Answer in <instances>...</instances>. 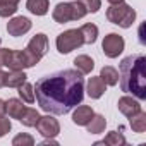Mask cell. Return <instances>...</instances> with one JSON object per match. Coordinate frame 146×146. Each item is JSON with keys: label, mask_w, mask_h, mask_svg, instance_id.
<instances>
[{"label": "cell", "mask_w": 146, "mask_h": 146, "mask_svg": "<svg viewBox=\"0 0 146 146\" xmlns=\"http://www.w3.org/2000/svg\"><path fill=\"white\" fill-rule=\"evenodd\" d=\"M86 91H88V96L93 98V100H98L102 98V95L107 91V84L105 81L98 76V78H90L88 81V86H86Z\"/></svg>", "instance_id": "12"}, {"label": "cell", "mask_w": 146, "mask_h": 146, "mask_svg": "<svg viewBox=\"0 0 146 146\" xmlns=\"http://www.w3.org/2000/svg\"><path fill=\"white\" fill-rule=\"evenodd\" d=\"M107 19L120 28H131L136 19V11L127 4H115L107 9Z\"/></svg>", "instance_id": "5"}, {"label": "cell", "mask_w": 146, "mask_h": 146, "mask_svg": "<svg viewBox=\"0 0 146 146\" xmlns=\"http://www.w3.org/2000/svg\"><path fill=\"white\" fill-rule=\"evenodd\" d=\"M21 0H0V5H17Z\"/></svg>", "instance_id": "30"}, {"label": "cell", "mask_w": 146, "mask_h": 146, "mask_svg": "<svg viewBox=\"0 0 146 146\" xmlns=\"http://www.w3.org/2000/svg\"><path fill=\"white\" fill-rule=\"evenodd\" d=\"M129 124H131V127H132L134 132L143 134L146 131V113L143 110H139L137 113H134L132 117H129Z\"/></svg>", "instance_id": "20"}, {"label": "cell", "mask_w": 146, "mask_h": 146, "mask_svg": "<svg viewBox=\"0 0 146 146\" xmlns=\"http://www.w3.org/2000/svg\"><path fill=\"white\" fill-rule=\"evenodd\" d=\"M26 48H28L38 60H41V57H45L46 52H48V38H46V35H43V33L35 35V36L29 40V43H28Z\"/></svg>", "instance_id": "9"}, {"label": "cell", "mask_w": 146, "mask_h": 146, "mask_svg": "<svg viewBox=\"0 0 146 146\" xmlns=\"http://www.w3.org/2000/svg\"><path fill=\"white\" fill-rule=\"evenodd\" d=\"M5 86V72L0 69V88H4Z\"/></svg>", "instance_id": "31"}, {"label": "cell", "mask_w": 146, "mask_h": 146, "mask_svg": "<svg viewBox=\"0 0 146 146\" xmlns=\"http://www.w3.org/2000/svg\"><path fill=\"white\" fill-rule=\"evenodd\" d=\"M24 110H26V107H24L23 102L17 100V98H9V100L5 102V113H7L11 119H17V120H19Z\"/></svg>", "instance_id": "14"}, {"label": "cell", "mask_w": 146, "mask_h": 146, "mask_svg": "<svg viewBox=\"0 0 146 146\" xmlns=\"http://www.w3.org/2000/svg\"><path fill=\"white\" fill-rule=\"evenodd\" d=\"M100 78L105 81L107 86H115V84L119 83V70H117L115 67H112V65H107V67L102 69Z\"/></svg>", "instance_id": "21"}, {"label": "cell", "mask_w": 146, "mask_h": 146, "mask_svg": "<svg viewBox=\"0 0 146 146\" xmlns=\"http://www.w3.org/2000/svg\"><path fill=\"white\" fill-rule=\"evenodd\" d=\"M105 125H107L105 117L100 115V113H95V115L91 117V120L86 124V129H88L90 134H102V132L105 131Z\"/></svg>", "instance_id": "15"}, {"label": "cell", "mask_w": 146, "mask_h": 146, "mask_svg": "<svg viewBox=\"0 0 146 146\" xmlns=\"http://www.w3.org/2000/svg\"><path fill=\"white\" fill-rule=\"evenodd\" d=\"M96 144H108V146H122V144H125V137L120 134V132H117V131H112V132H108L107 136H105V139L102 141V143H96Z\"/></svg>", "instance_id": "23"}, {"label": "cell", "mask_w": 146, "mask_h": 146, "mask_svg": "<svg viewBox=\"0 0 146 146\" xmlns=\"http://www.w3.org/2000/svg\"><path fill=\"white\" fill-rule=\"evenodd\" d=\"M124 38L117 33H110L103 38V43H102V48H103V53L108 57V58H117L122 52H124Z\"/></svg>", "instance_id": "7"}, {"label": "cell", "mask_w": 146, "mask_h": 146, "mask_svg": "<svg viewBox=\"0 0 146 146\" xmlns=\"http://www.w3.org/2000/svg\"><path fill=\"white\" fill-rule=\"evenodd\" d=\"M74 65H76V69L81 72V74H90V72L95 69V62L88 55H78L74 58Z\"/></svg>", "instance_id": "18"}, {"label": "cell", "mask_w": 146, "mask_h": 146, "mask_svg": "<svg viewBox=\"0 0 146 146\" xmlns=\"http://www.w3.org/2000/svg\"><path fill=\"white\" fill-rule=\"evenodd\" d=\"M79 2H81V4L86 7V11L91 12V14L98 12L100 7H102V0H79Z\"/></svg>", "instance_id": "26"}, {"label": "cell", "mask_w": 146, "mask_h": 146, "mask_svg": "<svg viewBox=\"0 0 146 146\" xmlns=\"http://www.w3.org/2000/svg\"><path fill=\"white\" fill-rule=\"evenodd\" d=\"M93 115H95V112H93L91 107L81 105V107H78V108L74 110V113H72V122H74L76 125H86V124L91 120Z\"/></svg>", "instance_id": "13"}, {"label": "cell", "mask_w": 146, "mask_h": 146, "mask_svg": "<svg viewBox=\"0 0 146 146\" xmlns=\"http://www.w3.org/2000/svg\"><path fill=\"white\" fill-rule=\"evenodd\" d=\"M17 12V5H0V17H11Z\"/></svg>", "instance_id": "28"}, {"label": "cell", "mask_w": 146, "mask_h": 146, "mask_svg": "<svg viewBox=\"0 0 146 146\" xmlns=\"http://www.w3.org/2000/svg\"><path fill=\"white\" fill-rule=\"evenodd\" d=\"M40 60L28 50H9L7 48V55H5V67H9L11 70H24L28 67L36 65Z\"/></svg>", "instance_id": "4"}, {"label": "cell", "mask_w": 146, "mask_h": 146, "mask_svg": "<svg viewBox=\"0 0 146 146\" xmlns=\"http://www.w3.org/2000/svg\"><path fill=\"white\" fill-rule=\"evenodd\" d=\"M35 98L46 113L65 115L84 98V78L79 70L65 69L36 81Z\"/></svg>", "instance_id": "1"}, {"label": "cell", "mask_w": 146, "mask_h": 146, "mask_svg": "<svg viewBox=\"0 0 146 146\" xmlns=\"http://www.w3.org/2000/svg\"><path fill=\"white\" fill-rule=\"evenodd\" d=\"M107 2H108V4H112V5H115V4H122L124 0H107Z\"/></svg>", "instance_id": "33"}, {"label": "cell", "mask_w": 146, "mask_h": 146, "mask_svg": "<svg viewBox=\"0 0 146 146\" xmlns=\"http://www.w3.org/2000/svg\"><path fill=\"white\" fill-rule=\"evenodd\" d=\"M26 74L24 70H11V72H5V86L9 88H19L24 81H26Z\"/></svg>", "instance_id": "16"}, {"label": "cell", "mask_w": 146, "mask_h": 146, "mask_svg": "<svg viewBox=\"0 0 146 146\" xmlns=\"http://www.w3.org/2000/svg\"><path fill=\"white\" fill-rule=\"evenodd\" d=\"M12 144L14 146H33L35 144V137L29 136V134H17L12 139Z\"/></svg>", "instance_id": "25"}, {"label": "cell", "mask_w": 146, "mask_h": 146, "mask_svg": "<svg viewBox=\"0 0 146 146\" xmlns=\"http://www.w3.org/2000/svg\"><path fill=\"white\" fill-rule=\"evenodd\" d=\"M86 14H88L86 7L79 0H76V2H60V4H57L53 12H52V17H53L55 23L64 24V23H69V21L83 19Z\"/></svg>", "instance_id": "3"}, {"label": "cell", "mask_w": 146, "mask_h": 146, "mask_svg": "<svg viewBox=\"0 0 146 146\" xmlns=\"http://www.w3.org/2000/svg\"><path fill=\"white\" fill-rule=\"evenodd\" d=\"M17 90H19V96H21L23 102H26V103H33L35 102V88H33V84L24 81Z\"/></svg>", "instance_id": "24"}, {"label": "cell", "mask_w": 146, "mask_h": 146, "mask_svg": "<svg viewBox=\"0 0 146 146\" xmlns=\"http://www.w3.org/2000/svg\"><path fill=\"white\" fill-rule=\"evenodd\" d=\"M83 43H84L83 35L79 29H67V31L60 33L57 36V41H55L58 53H70L72 50L79 48Z\"/></svg>", "instance_id": "6"}, {"label": "cell", "mask_w": 146, "mask_h": 146, "mask_svg": "<svg viewBox=\"0 0 146 146\" xmlns=\"http://www.w3.org/2000/svg\"><path fill=\"white\" fill-rule=\"evenodd\" d=\"M117 107H119L120 113H124L127 119H129V117H132L134 113H137V112L141 110L139 102H137L136 98H132V96H122V98H119Z\"/></svg>", "instance_id": "11"}, {"label": "cell", "mask_w": 146, "mask_h": 146, "mask_svg": "<svg viewBox=\"0 0 146 146\" xmlns=\"http://www.w3.org/2000/svg\"><path fill=\"white\" fill-rule=\"evenodd\" d=\"M4 113H5V102L0 100V115H4Z\"/></svg>", "instance_id": "32"}, {"label": "cell", "mask_w": 146, "mask_h": 146, "mask_svg": "<svg viewBox=\"0 0 146 146\" xmlns=\"http://www.w3.org/2000/svg\"><path fill=\"white\" fill-rule=\"evenodd\" d=\"M79 31H81L83 41H84L86 45H93V43L96 41V38H98V28H96L95 24H91V23L83 24V26L79 28Z\"/></svg>", "instance_id": "19"}, {"label": "cell", "mask_w": 146, "mask_h": 146, "mask_svg": "<svg viewBox=\"0 0 146 146\" xmlns=\"http://www.w3.org/2000/svg\"><path fill=\"white\" fill-rule=\"evenodd\" d=\"M5 55H7V48H0V67H4L5 64Z\"/></svg>", "instance_id": "29"}, {"label": "cell", "mask_w": 146, "mask_h": 146, "mask_svg": "<svg viewBox=\"0 0 146 146\" xmlns=\"http://www.w3.org/2000/svg\"><path fill=\"white\" fill-rule=\"evenodd\" d=\"M38 120H40V113H38L35 108H26V110L23 112L21 119H19V122H21L23 125H26V127H35Z\"/></svg>", "instance_id": "22"}, {"label": "cell", "mask_w": 146, "mask_h": 146, "mask_svg": "<svg viewBox=\"0 0 146 146\" xmlns=\"http://www.w3.org/2000/svg\"><path fill=\"white\" fill-rule=\"evenodd\" d=\"M48 0H28L26 9L35 16H45L48 12Z\"/></svg>", "instance_id": "17"}, {"label": "cell", "mask_w": 146, "mask_h": 146, "mask_svg": "<svg viewBox=\"0 0 146 146\" xmlns=\"http://www.w3.org/2000/svg\"><path fill=\"white\" fill-rule=\"evenodd\" d=\"M31 29V21L24 16H17V17H12L9 23H7V33L11 36H23L26 35L28 31Z\"/></svg>", "instance_id": "10"}, {"label": "cell", "mask_w": 146, "mask_h": 146, "mask_svg": "<svg viewBox=\"0 0 146 146\" xmlns=\"http://www.w3.org/2000/svg\"><path fill=\"white\" fill-rule=\"evenodd\" d=\"M11 129H12L11 120H9V119H5L4 115H0V137H4Z\"/></svg>", "instance_id": "27"}, {"label": "cell", "mask_w": 146, "mask_h": 146, "mask_svg": "<svg viewBox=\"0 0 146 146\" xmlns=\"http://www.w3.org/2000/svg\"><path fill=\"white\" fill-rule=\"evenodd\" d=\"M35 127L38 129V132H40L43 137H55V136L60 132V124H58V120L53 119V117H50V113L45 115V117H40V120L36 122Z\"/></svg>", "instance_id": "8"}, {"label": "cell", "mask_w": 146, "mask_h": 146, "mask_svg": "<svg viewBox=\"0 0 146 146\" xmlns=\"http://www.w3.org/2000/svg\"><path fill=\"white\" fill-rule=\"evenodd\" d=\"M120 88L137 100H146V57L141 53L129 55L119 64Z\"/></svg>", "instance_id": "2"}]
</instances>
